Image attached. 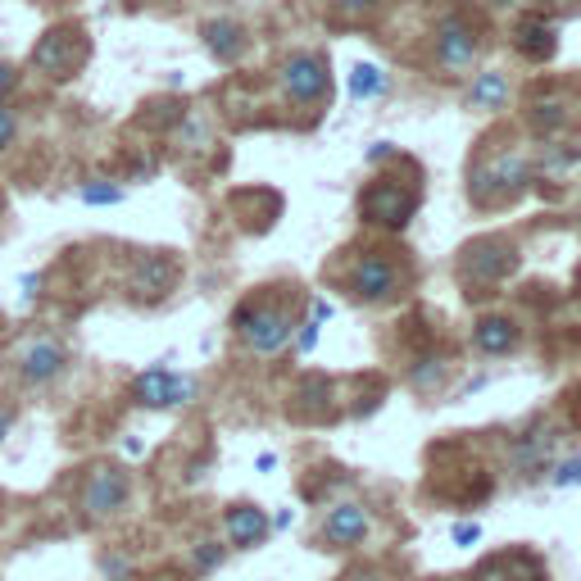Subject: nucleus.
Here are the masks:
<instances>
[{"label":"nucleus","instance_id":"3","mask_svg":"<svg viewBox=\"0 0 581 581\" xmlns=\"http://www.w3.org/2000/svg\"><path fill=\"white\" fill-rule=\"evenodd\" d=\"M128 473L123 468H114V463H100V468H91L87 486H82V513H87L91 522H105L114 518V513H123V504H128Z\"/></svg>","mask_w":581,"mask_h":581},{"label":"nucleus","instance_id":"1","mask_svg":"<svg viewBox=\"0 0 581 581\" xmlns=\"http://www.w3.org/2000/svg\"><path fill=\"white\" fill-rule=\"evenodd\" d=\"M232 323H237L241 341H246L255 355H273V350H282V345L291 341V318L273 305H241Z\"/></svg>","mask_w":581,"mask_h":581},{"label":"nucleus","instance_id":"20","mask_svg":"<svg viewBox=\"0 0 581 581\" xmlns=\"http://www.w3.org/2000/svg\"><path fill=\"white\" fill-rule=\"evenodd\" d=\"M14 137H19V114L10 105H0V150H10Z\"/></svg>","mask_w":581,"mask_h":581},{"label":"nucleus","instance_id":"12","mask_svg":"<svg viewBox=\"0 0 581 581\" xmlns=\"http://www.w3.org/2000/svg\"><path fill=\"white\" fill-rule=\"evenodd\" d=\"M223 527H227V541L237 545V550H250V545H259L268 536V518H264V509H255V504L227 509Z\"/></svg>","mask_w":581,"mask_h":581},{"label":"nucleus","instance_id":"10","mask_svg":"<svg viewBox=\"0 0 581 581\" xmlns=\"http://www.w3.org/2000/svg\"><path fill=\"white\" fill-rule=\"evenodd\" d=\"M350 291L359 300H386L395 291V268L382 255H364L355 264V273H350Z\"/></svg>","mask_w":581,"mask_h":581},{"label":"nucleus","instance_id":"22","mask_svg":"<svg viewBox=\"0 0 581 581\" xmlns=\"http://www.w3.org/2000/svg\"><path fill=\"white\" fill-rule=\"evenodd\" d=\"M100 568H105V577L109 581H123L132 572V563L123 559V554H105V559H100Z\"/></svg>","mask_w":581,"mask_h":581},{"label":"nucleus","instance_id":"5","mask_svg":"<svg viewBox=\"0 0 581 581\" xmlns=\"http://www.w3.org/2000/svg\"><path fill=\"white\" fill-rule=\"evenodd\" d=\"M191 395H196V382H191V377L168 373V368H146V373H137V382H132V400L146 404V409L187 404Z\"/></svg>","mask_w":581,"mask_h":581},{"label":"nucleus","instance_id":"15","mask_svg":"<svg viewBox=\"0 0 581 581\" xmlns=\"http://www.w3.org/2000/svg\"><path fill=\"white\" fill-rule=\"evenodd\" d=\"M513 46H518V55H527V60H550L554 55V23L522 19L518 28H513Z\"/></svg>","mask_w":581,"mask_h":581},{"label":"nucleus","instance_id":"27","mask_svg":"<svg viewBox=\"0 0 581 581\" xmlns=\"http://www.w3.org/2000/svg\"><path fill=\"white\" fill-rule=\"evenodd\" d=\"M341 10H350V14H368V10H377L382 0H336Z\"/></svg>","mask_w":581,"mask_h":581},{"label":"nucleus","instance_id":"7","mask_svg":"<svg viewBox=\"0 0 581 581\" xmlns=\"http://www.w3.org/2000/svg\"><path fill=\"white\" fill-rule=\"evenodd\" d=\"M359 209H364V218H368V223H377V227H404V223H409V214L418 209V200L409 196V191L391 187V182H377V187L364 191Z\"/></svg>","mask_w":581,"mask_h":581},{"label":"nucleus","instance_id":"29","mask_svg":"<svg viewBox=\"0 0 581 581\" xmlns=\"http://www.w3.org/2000/svg\"><path fill=\"white\" fill-rule=\"evenodd\" d=\"M318 341V323H305V332H300V350H314Z\"/></svg>","mask_w":581,"mask_h":581},{"label":"nucleus","instance_id":"4","mask_svg":"<svg viewBox=\"0 0 581 581\" xmlns=\"http://www.w3.org/2000/svg\"><path fill=\"white\" fill-rule=\"evenodd\" d=\"M477 50H482V41H477V28L463 19V14H445V19L436 23V64H441L445 73L473 69Z\"/></svg>","mask_w":581,"mask_h":581},{"label":"nucleus","instance_id":"19","mask_svg":"<svg viewBox=\"0 0 581 581\" xmlns=\"http://www.w3.org/2000/svg\"><path fill=\"white\" fill-rule=\"evenodd\" d=\"M82 200H87V205H119L123 187H109V182H87V187H82Z\"/></svg>","mask_w":581,"mask_h":581},{"label":"nucleus","instance_id":"13","mask_svg":"<svg viewBox=\"0 0 581 581\" xmlns=\"http://www.w3.org/2000/svg\"><path fill=\"white\" fill-rule=\"evenodd\" d=\"M205 46L214 50L218 64H237L241 50H246V28L232 19H214V23H205Z\"/></svg>","mask_w":581,"mask_h":581},{"label":"nucleus","instance_id":"2","mask_svg":"<svg viewBox=\"0 0 581 581\" xmlns=\"http://www.w3.org/2000/svg\"><path fill=\"white\" fill-rule=\"evenodd\" d=\"M87 60V37L78 28H50L32 50V69L50 73V78H73Z\"/></svg>","mask_w":581,"mask_h":581},{"label":"nucleus","instance_id":"17","mask_svg":"<svg viewBox=\"0 0 581 581\" xmlns=\"http://www.w3.org/2000/svg\"><path fill=\"white\" fill-rule=\"evenodd\" d=\"M504 100H509V78L504 73H482L473 82V91H468V105L477 109H500Z\"/></svg>","mask_w":581,"mask_h":581},{"label":"nucleus","instance_id":"16","mask_svg":"<svg viewBox=\"0 0 581 581\" xmlns=\"http://www.w3.org/2000/svg\"><path fill=\"white\" fill-rule=\"evenodd\" d=\"M477 350H486V355H504V350H513V341H518V332H513L509 318H482L473 332Z\"/></svg>","mask_w":581,"mask_h":581},{"label":"nucleus","instance_id":"24","mask_svg":"<svg viewBox=\"0 0 581 581\" xmlns=\"http://www.w3.org/2000/svg\"><path fill=\"white\" fill-rule=\"evenodd\" d=\"M559 105H536V128H559Z\"/></svg>","mask_w":581,"mask_h":581},{"label":"nucleus","instance_id":"11","mask_svg":"<svg viewBox=\"0 0 581 581\" xmlns=\"http://www.w3.org/2000/svg\"><path fill=\"white\" fill-rule=\"evenodd\" d=\"M364 532H368V513L359 509V504H336V509L327 513V522H323V541L336 545V550L355 545Z\"/></svg>","mask_w":581,"mask_h":581},{"label":"nucleus","instance_id":"23","mask_svg":"<svg viewBox=\"0 0 581 581\" xmlns=\"http://www.w3.org/2000/svg\"><path fill=\"white\" fill-rule=\"evenodd\" d=\"M473 581H509V559H491V563H482Z\"/></svg>","mask_w":581,"mask_h":581},{"label":"nucleus","instance_id":"26","mask_svg":"<svg viewBox=\"0 0 581 581\" xmlns=\"http://www.w3.org/2000/svg\"><path fill=\"white\" fill-rule=\"evenodd\" d=\"M14 82H19V73H14L10 64L0 60V100H5V96H10V91H14Z\"/></svg>","mask_w":581,"mask_h":581},{"label":"nucleus","instance_id":"33","mask_svg":"<svg viewBox=\"0 0 581 581\" xmlns=\"http://www.w3.org/2000/svg\"><path fill=\"white\" fill-rule=\"evenodd\" d=\"M491 5H518V0H491Z\"/></svg>","mask_w":581,"mask_h":581},{"label":"nucleus","instance_id":"31","mask_svg":"<svg viewBox=\"0 0 581 581\" xmlns=\"http://www.w3.org/2000/svg\"><path fill=\"white\" fill-rule=\"evenodd\" d=\"M323 318H332V305H327V300H314V323H323Z\"/></svg>","mask_w":581,"mask_h":581},{"label":"nucleus","instance_id":"28","mask_svg":"<svg viewBox=\"0 0 581 581\" xmlns=\"http://www.w3.org/2000/svg\"><path fill=\"white\" fill-rule=\"evenodd\" d=\"M577 477H581V459H572V463H563V473L554 477V482H559V486H572Z\"/></svg>","mask_w":581,"mask_h":581},{"label":"nucleus","instance_id":"8","mask_svg":"<svg viewBox=\"0 0 581 581\" xmlns=\"http://www.w3.org/2000/svg\"><path fill=\"white\" fill-rule=\"evenodd\" d=\"M509 268H513V246L500 237L473 241V246L463 250V277L468 282H500Z\"/></svg>","mask_w":581,"mask_h":581},{"label":"nucleus","instance_id":"14","mask_svg":"<svg viewBox=\"0 0 581 581\" xmlns=\"http://www.w3.org/2000/svg\"><path fill=\"white\" fill-rule=\"evenodd\" d=\"M173 286V264H168L164 255H146L137 264V273H132V291H137L141 300H159Z\"/></svg>","mask_w":581,"mask_h":581},{"label":"nucleus","instance_id":"32","mask_svg":"<svg viewBox=\"0 0 581 581\" xmlns=\"http://www.w3.org/2000/svg\"><path fill=\"white\" fill-rule=\"evenodd\" d=\"M386 155H391V146H386V141H377V146L368 150V159H386Z\"/></svg>","mask_w":581,"mask_h":581},{"label":"nucleus","instance_id":"6","mask_svg":"<svg viewBox=\"0 0 581 581\" xmlns=\"http://www.w3.org/2000/svg\"><path fill=\"white\" fill-rule=\"evenodd\" d=\"M282 91L296 100V105H314V100L327 91V60L314 55V50L291 55V60L282 64Z\"/></svg>","mask_w":581,"mask_h":581},{"label":"nucleus","instance_id":"21","mask_svg":"<svg viewBox=\"0 0 581 581\" xmlns=\"http://www.w3.org/2000/svg\"><path fill=\"white\" fill-rule=\"evenodd\" d=\"M223 563V550H218L214 541H205V545H196V568L200 572H209V568H218Z\"/></svg>","mask_w":581,"mask_h":581},{"label":"nucleus","instance_id":"25","mask_svg":"<svg viewBox=\"0 0 581 581\" xmlns=\"http://www.w3.org/2000/svg\"><path fill=\"white\" fill-rule=\"evenodd\" d=\"M477 536H482V527H477V522H459V527H454V541H459V545H473Z\"/></svg>","mask_w":581,"mask_h":581},{"label":"nucleus","instance_id":"18","mask_svg":"<svg viewBox=\"0 0 581 581\" xmlns=\"http://www.w3.org/2000/svg\"><path fill=\"white\" fill-rule=\"evenodd\" d=\"M386 91V73L377 69V64H355V73H350V96L355 100H373Z\"/></svg>","mask_w":581,"mask_h":581},{"label":"nucleus","instance_id":"30","mask_svg":"<svg viewBox=\"0 0 581 581\" xmlns=\"http://www.w3.org/2000/svg\"><path fill=\"white\" fill-rule=\"evenodd\" d=\"M10 427H14V414L0 404V445H5V436H10Z\"/></svg>","mask_w":581,"mask_h":581},{"label":"nucleus","instance_id":"9","mask_svg":"<svg viewBox=\"0 0 581 581\" xmlns=\"http://www.w3.org/2000/svg\"><path fill=\"white\" fill-rule=\"evenodd\" d=\"M64 345L60 341H50V336H41V341L23 345V355H19V377L28 386H41L50 382V377H60L64 373Z\"/></svg>","mask_w":581,"mask_h":581}]
</instances>
